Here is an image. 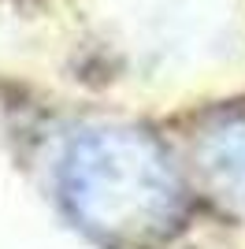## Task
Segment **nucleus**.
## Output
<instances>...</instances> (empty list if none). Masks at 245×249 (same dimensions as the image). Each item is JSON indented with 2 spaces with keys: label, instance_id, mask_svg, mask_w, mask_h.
I'll use <instances>...</instances> for the list:
<instances>
[{
  "label": "nucleus",
  "instance_id": "nucleus-1",
  "mask_svg": "<svg viewBox=\"0 0 245 249\" xmlns=\"http://www.w3.org/2000/svg\"><path fill=\"white\" fill-rule=\"evenodd\" d=\"M60 197L93 242L149 249L182 227L190 197L163 142L141 126L82 130L60 164Z\"/></svg>",
  "mask_w": 245,
  "mask_h": 249
},
{
  "label": "nucleus",
  "instance_id": "nucleus-2",
  "mask_svg": "<svg viewBox=\"0 0 245 249\" xmlns=\"http://www.w3.org/2000/svg\"><path fill=\"white\" fill-rule=\"evenodd\" d=\"M193 164L204 186L230 208H245V104H223L201 119Z\"/></svg>",
  "mask_w": 245,
  "mask_h": 249
}]
</instances>
